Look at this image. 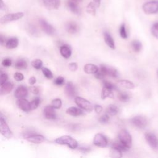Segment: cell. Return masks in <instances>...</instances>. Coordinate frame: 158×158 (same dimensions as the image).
Instances as JSON below:
<instances>
[{
  "instance_id": "obj_1",
  "label": "cell",
  "mask_w": 158,
  "mask_h": 158,
  "mask_svg": "<svg viewBox=\"0 0 158 158\" xmlns=\"http://www.w3.org/2000/svg\"><path fill=\"white\" fill-rule=\"evenodd\" d=\"M55 142L58 144L67 145L71 149H76L78 147L77 141L74 138L68 135H64L57 138L55 140Z\"/></svg>"
},
{
  "instance_id": "obj_2",
  "label": "cell",
  "mask_w": 158,
  "mask_h": 158,
  "mask_svg": "<svg viewBox=\"0 0 158 158\" xmlns=\"http://www.w3.org/2000/svg\"><path fill=\"white\" fill-rule=\"evenodd\" d=\"M143 10L147 14H156L158 12V1L152 0L143 5Z\"/></svg>"
},
{
  "instance_id": "obj_3",
  "label": "cell",
  "mask_w": 158,
  "mask_h": 158,
  "mask_svg": "<svg viewBox=\"0 0 158 158\" xmlns=\"http://www.w3.org/2000/svg\"><path fill=\"white\" fill-rule=\"evenodd\" d=\"M24 14L22 12H18L16 13H11L6 14L2 16L0 19V22L1 24L7 23L12 21H15L22 19Z\"/></svg>"
},
{
  "instance_id": "obj_4",
  "label": "cell",
  "mask_w": 158,
  "mask_h": 158,
  "mask_svg": "<svg viewBox=\"0 0 158 158\" xmlns=\"http://www.w3.org/2000/svg\"><path fill=\"white\" fill-rule=\"evenodd\" d=\"M75 102L79 107L88 112H91L93 109V106L91 103L83 98L77 96L75 98Z\"/></svg>"
},
{
  "instance_id": "obj_5",
  "label": "cell",
  "mask_w": 158,
  "mask_h": 158,
  "mask_svg": "<svg viewBox=\"0 0 158 158\" xmlns=\"http://www.w3.org/2000/svg\"><path fill=\"white\" fill-rule=\"evenodd\" d=\"M118 139L121 143L128 148H131L132 144L131 136L126 130H122L120 131L118 133Z\"/></svg>"
},
{
  "instance_id": "obj_6",
  "label": "cell",
  "mask_w": 158,
  "mask_h": 158,
  "mask_svg": "<svg viewBox=\"0 0 158 158\" xmlns=\"http://www.w3.org/2000/svg\"><path fill=\"white\" fill-rule=\"evenodd\" d=\"M0 130L1 135L6 138H10L12 136V132L11 131L10 128L7 124L6 120L2 117L1 115L0 118Z\"/></svg>"
},
{
  "instance_id": "obj_7",
  "label": "cell",
  "mask_w": 158,
  "mask_h": 158,
  "mask_svg": "<svg viewBox=\"0 0 158 158\" xmlns=\"http://www.w3.org/2000/svg\"><path fill=\"white\" fill-rule=\"evenodd\" d=\"M148 144L155 150L158 149V138L152 133H146L144 135Z\"/></svg>"
},
{
  "instance_id": "obj_8",
  "label": "cell",
  "mask_w": 158,
  "mask_h": 158,
  "mask_svg": "<svg viewBox=\"0 0 158 158\" xmlns=\"http://www.w3.org/2000/svg\"><path fill=\"white\" fill-rule=\"evenodd\" d=\"M93 144L98 147L104 148L107 146L108 141L105 136L101 133H97L95 135L93 141Z\"/></svg>"
},
{
  "instance_id": "obj_9",
  "label": "cell",
  "mask_w": 158,
  "mask_h": 158,
  "mask_svg": "<svg viewBox=\"0 0 158 158\" xmlns=\"http://www.w3.org/2000/svg\"><path fill=\"white\" fill-rule=\"evenodd\" d=\"M39 23L41 27V28L46 34H48L49 35H52L55 33L56 30H55L54 28L45 20L42 19H40Z\"/></svg>"
},
{
  "instance_id": "obj_10",
  "label": "cell",
  "mask_w": 158,
  "mask_h": 158,
  "mask_svg": "<svg viewBox=\"0 0 158 158\" xmlns=\"http://www.w3.org/2000/svg\"><path fill=\"white\" fill-rule=\"evenodd\" d=\"M131 122L135 127L141 129L145 128L148 124L147 119L144 117L140 115L133 117L131 119Z\"/></svg>"
},
{
  "instance_id": "obj_11",
  "label": "cell",
  "mask_w": 158,
  "mask_h": 158,
  "mask_svg": "<svg viewBox=\"0 0 158 158\" xmlns=\"http://www.w3.org/2000/svg\"><path fill=\"white\" fill-rule=\"evenodd\" d=\"M41 4L50 10L57 9L60 5V0H40Z\"/></svg>"
},
{
  "instance_id": "obj_12",
  "label": "cell",
  "mask_w": 158,
  "mask_h": 158,
  "mask_svg": "<svg viewBox=\"0 0 158 158\" xmlns=\"http://www.w3.org/2000/svg\"><path fill=\"white\" fill-rule=\"evenodd\" d=\"M100 71H101L105 75H109L114 78L117 77L118 75V73L115 69L104 65H102L101 66Z\"/></svg>"
},
{
  "instance_id": "obj_13",
  "label": "cell",
  "mask_w": 158,
  "mask_h": 158,
  "mask_svg": "<svg viewBox=\"0 0 158 158\" xmlns=\"http://www.w3.org/2000/svg\"><path fill=\"white\" fill-rule=\"evenodd\" d=\"M25 139L32 143L34 144H40L44 141L45 138L41 135H35V134H31V135H28L25 137Z\"/></svg>"
},
{
  "instance_id": "obj_14",
  "label": "cell",
  "mask_w": 158,
  "mask_h": 158,
  "mask_svg": "<svg viewBox=\"0 0 158 158\" xmlns=\"http://www.w3.org/2000/svg\"><path fill=\"white\" fill-rule=\"evenodd\" d=\"M44 116L46 119L53 120L56 117L54 108L52 106H47L44 108L43 110Z\"/></svg>"
},
{
  "instance_id": "obj_15",
  "label": "cell",
  "mask_w": 158,
  "mask_h": 158,
  "mask_svg": "<svg viewBox=\"0 0 158 158\" xmlns=\"http://www.w3.org/2000/svg\"><path fill=\"white\" fill-rule=\"evenodd\" d=\"M17 104L20 109L25 112H28L31 110L30 102L25 98L18 99L17 101Z\"/></svg>"
},
{
  "instance_id": "obj_16",
  "label": "cell",
  "mask_w": 158,
  "mask_h": 158,
  "mask_svg": "<svg viewBox=\"0 0 158 158\" xmlns=\"http://www.w3.org/2000/svg\"><path fill=\"white\" fill-rule=\"evenodd\" d=\"M28 95V90L26 87L20 86L15 89L14 92V96L16 98H25Z\"/></svg>"
},
{
  "instance_id": "obj_17",
  "label": "cell",
  "mask_w": 158,
  "mask_h": 158,
  "mask_svg": "<svg viewBox=\"0 0 158 158\" xmlns=\"http://www.w3.org/2000/svg\"><path fill=\"white\" fill-rule=\"evenodd\" d=\"M65 28L67 32L70 34H75L77 33L79 30L78 24L75 22H72V21H70L67 23L65 25Z\"/></svg>"
},
{
  "instance_id": "obj_18",
  "label": "cell",
  "mask_w": 158,
  "mask_h": 158,
  "mask_svg": "<svg viewBox=\"0 0 158 158\" xmlns=\"http://www.w3.org/2000/svg\"><path fill=\"white\" fill-rule=\"evenodd\" d=\"M65 91L69 98H73L76 94V89L72 82H68L65 86Z\"/></svg>"
},
{
  "instance_id": "obj_19",
  "label": "cell",
  "mask_w": 158,
  "mask_h": 158,
  "mask_svg": "<svg viewBox=\"0 0 158 158\" xmlns=\"http://www.w3.org/2000/svg\"><path fill=\"white\" fill-rule=\"evenodd\" d=\"M67 6L69 10L73 14L79 15L80 14V9L77 4V2L73 1L72 0L68 1L67 2Z\"/></svg>"
},
{
  "instance_id": "obj_20",
  "label": "cell",
  "mask_w": 158,
  "mask_h": 158,
  "mask_svg": "<svg viewBox=\"0 0 158 158\" xmlns=\"http://www.w3.org/2000/svg\"><path fill=\"white\" fill-rule=\"evenodd\" d=\"M13 89V84L10 82H6L1 85L0 93L1 95H4L10 93Z\"/></svg>"
},
{
  "instance_id": "obj_21",
  "label": "cell",
  "mask_w": 158,
  "mask_h": 158,
  "mask_svg": "<svg viewBox=\"0 0 158 158\" xmlns=\"http://www.w3.org/2000/svg\"><path fill=\"white\" fill-rule=\"evenodd\" d=\"M104 39L105 43L109 48H110L111 49H114L115 48L114 40L109 33H107L106 31H105L104 33Z\"/></svg>"
},
{
  "instance_id": "obj_22",
  "label": "cell",
  "mask_w": 158,
  "mask_h": 158,
  "mask_svg": "<svg viewBox=\"0 0 158 158\" xmlns=\"http://www.w3.org/2000/svg\"><path fill=\"white\" fill-rule=\"evenodd\" d=\"M84 71L88 74H95L99 71V68L92 64H86L84 66Z\"/></svg>"
},
{
  "instance_id": "obj_23",
  "label": "cell",
  "mask_w": 158,
  "mask_h": 158,
  "mask_svg": "<svg viewBox=\"0 0 158 158\" xmlns=\"http://www.w3.org/2000/svg\"><path fill=\"white\" fill-rule=\"evenodd\" d=\"M66 113L72 116H80L83 114V112L81 109L75 107H70L68 108L66 110Z\"/></svg>"
},
{
  "instance_id": "obj_24",
  "label": "cell",
  "mask_w": 158,
  "mask_h": 158,
  "mask_svg": "<svg viewBox=\"0 0 158 158\" xmlns=\"http://www.w3.org/2000/svg\"><path fill=\"white\" fill-rule=\"evenodd\" d=\"M19 44V40L16 37H12L8 39L6 42V46L8 49H14Z\"/></svg>"
},
{
  "instance_id": "obj_25",
  "label": "cell",
  "mask_w": 158,
  "mask_h": 158,
  "mask_svg": "<svg viewBox=\"0 0 158 158\" xmlns=\"http://www.w3.org/2000/svg\"><path fill=\"white\" fill-rule=\"evenodd\" d=\"M60 54L66 59L69 58L71 56L72 51L70 48L66 45H63L60 47Z\"/></svg>"
},
{
  "instance_id": "obj_26",
  "label": "cell",
  "mask_w": 158,
  "mask_h": 158,
  "mask_svg": "<svg viewBox=\"0 0 158 158\" xmlns=\"http://www.w3.org/2000/svg\"><path fill=\"white\" fill-rule=\"evenodd\" d=\"M101 96L102 99H105L107 97L111 98H113L114 97L112 90L110 89H109V88H107L105 86H103V88H102V91H101Z\"/></svg>"
},
{
  "instance_id": "obj_27",
  "label": "cell",
  "mask_w": 158,
  "mask_h": 158,
  "mask_svg": "<svg viewBox=\"0 0 158 158\" xmlns=\"http://www.w3.org/2000/svg\"><path fill=\"white\" fill-rule=\"evenodd\" d=\"M117 83L120 86H121L122 88H127V89H133L135 87L133 83H132L131 81L127 80H119Z\"/></svg>"
},
{
  "instance_id": "obj_28",
  "label": "cell",
  "mask_w": 158,
  "mask_h": 158,
  "mask_svg": "<svg viewBox=\"0 0 158 158\" xmlns=\"http://www.w3.org/2000/svg\"><path fill=\"white\" fill-rule=\"evenodd\" d=\"M118 112V108L114 104H110L106 108V113L109 115L114 116L117 114Z\"/></svg>"
},
{
  "instance_id": "obj_29",
  "label": "cell",
  "mask_w": 158,
  "mask_h": 158,
  "mask_svg": "<svg viewBox=\"0 0 158 158\" xmlns=\"http://www.w3.org/2000/svg\"><path fill=\"white\" fill-rule=\"evenodd\" d=\"M15 67L17 69L23 70L27 67V62L23 59H19L15 63Z\"/></svg>"
},
{
  "instance_id": "obj_30",
  "label": "cell",
  "mask_w": 158,
  "mask_h": 158,
  "mask_svg": "<svg viewBox=\"0 0 158 158\" xmlns=\"http://www.w3.org/2000/svg\"><path fill=\"white\" fill-rule=\"evenodd\" d=\"M112 148L118 149L122 151H126L130 149V148H128V146H127L126 145H125L124 144L121 143L120 141L114 143L112 145Z\"/></svg>"
},
{
  "instance_id": "obj_31",
  "label": "cell",
  "mask_w": 158,
  "mask_h": 158,
  "mask_svg": "<svg viewBox=\"0 0 158 158\" xmlns=\"http://www.w3.org/2000/svg\"><path fill=\"white\" fill-rule=\"evenodd\" d=\"M96 7V6L94 4V3L93 2H90L86 6V12L92 15H95Z\"/></svg>"
},
{
  "instance_id": "obj_32",
  "label": "cell",
  "mask_w": 158,
  "mask_h": 158,
  "mask_svg": "<svg viewBox=\"0 0 158 158\" xmlns=\"http://www.w3.org/2000/svg\"><path fill=\"white\" fill-rule=\"evenodd\" d=\"M118 98L121 102H126L130 100V96L126 92H120L118 94Z\"/></svg>"
},
{
  "instance_id": "obj_33",
  "label": "cell",
  "mask_w": 158,
  "mask_h": 158,
  "mask_svg": "<svg viewBox=\"0 0 158 158\" xmlns=\"http://www.w3.org/2000/svg\"><path fill=\"white\" fill-rule=\"evenodd\" d=\"M131 46L135 52H139L141 51L142 48V44L141 42H139L138 40H135L131 43Z\"/></svg>"
},
{
  "instance_id": "obj_34",
  "label": "cell",
  "mask_w": 158,
  "mask_h": 158,
  "mask_svg": "<svg viewBox=\"0 0 158 158\" xmlns=\"http://www.w3.org/2000/svg\"><path fill=\"white\" fill-rule=\"evenodd\" d=\"M110 156L112 157H121L122 156V151L114 148H112L111 151H110Z\"/></svg>"
},
{
  "instance_id": "obj_35",
  "label": "cell",
  "mask_w": 158,
  "mask_h": 158,
  "mask_svg": "<svg viewBox=\"0 0 158 158\" xmlns=\"http://www.w3.org/2000/svg\"><path fill=\"white\" fill-rule=\"evenodd\" d=\"M42 72L44 77H46L48 79H51L53 78V74L52 72L47 67H43L42 68Z\"/></svg>"
},
{
  "instance_id": "obj_36",
  "label": "cell",
  "mask_w": 158,
  "mask_h": 158,
  "mask_svg": "<svg viewBox=\"0 0 158 158\" xmlns=\"http://www.w3.org/2000/svg\"><path fill=\"white\" fill-rule=\"evenodd\" d=\"M40 103V99L39 98H35L33 100H32L30 102V109L31 110H33V109H36L39 104Z\"/></svg>"
},
{
  "instance_id": "obj_37",
  "label": "cell",
  "mask_w": 158,
  "mask_h": 158,
  "mask_svg": "<svg viewBox=\"0 0 158 158\" xmlns=\"http://www.w3.org/2000/svg\"><path fill=\"white\" fill-rule=\"evenodd\" d=\"M119 32H120V36L123 38V39H126L128 37V35L126 31V28H125V24H122L120 27V30H119Z\"/></svg>"
},
{
  "instance_id": "obj_38",
  "label": "cell",
  "mask_w": 158,
  "mask_h": 158,
  "mask_svg": "<svg viewBox=\"0 0 158 158\" xmlns=\"http://www.w3.org/2000/svg\"><path fill=\"white\" fill-rule=\"evenodd\" d=\"M32 67L36 69H40L41 68L42 65H43V62L41 61V60L40 59H35L34 60H33L31 63Z\"/></svg>"
},
{
  "instance_id": "obj_39",
  "label": "cell",
  "mask_w": 158,
  "mask_h": 158,
  "mask_svg": "<svg viewBox=\"0 0 158 158\" xmlns=\"http://www.w3.org/2000/svg\"><path fill=\"white\" fill-rule=\"evenodd\" d=\"M51 104H52V106L54 109H59L62 106V101L60 99L56 98L52 101Z\"/></svg>"
},
{
  "instance_id": "obj_40",
  "label": "cell",
  "mask_w": 158,
  "mask_h": 158,
  "mask_svg": "<svg viewBox=\"0 0 158 158\" xmlns=\"http://www.w3.org/2000/svg\"><path fill=\"white\" fill-rule=\"evenodd\" d=\"M27 30L29 31V33L30 34H31L33 35H38V30L36 29V28L31 24L28 25Z\"/></svg>"
},
{
  "instance_id": "obj_41",
  "label": "cell",
  "mask_w": 158,
  "mask_h": 158,
  "mask_svg": "<svg viewBox=\"0 0 158 158\" xmlns=\"http://www.w3.org/2000/svg\"><path fill=\"white\" fill-rule=\"evenodd\" d=\"M151 33L154 37L158 39V22L152 25L151 28Z\"/></svg>"
},
{
  "instance_id": "obj_42",
  "label": "cell",
  "mask_w": 158,
  "mask_h": 158,
  "mask_svg": "<svg viewBox=\"0 0 158 158\" xmlns=\"http://www.w3.org/2000/svg\"><path fill=\"white\" fill-rule=\"evenodd\" d=\"M64 82H65L64 78L61 76L57 77L54 80V84L56 85H58V86L62 85L64 83Z\"/></svg>"
},
{
  "instance_id": "obj_43",
  "label": "cell",
  "mask_w": 158,
  "mask_h": 158,
  "mask_svg": "<svg viewBox=\"0 0 158 158\" xmlns=\"http://www.w3.org/2000/svg\"><path fill=\"white\" fill-rule=\"evenodd\" d=\"M14 79L17 81H20L23 80L24 78V76L22 73L20 72H15L14 75Z\"/></svg>"
},
{
  "instance_id": "obj_44",
  "label": "cell",
  "mask_w": 158,
  "mask_h": 158,
  "mask_svg": "<svg viewBox=\"0 0 158 158\" xmlns=\"http://www.w3.org/2000/svg\"><path fill=\"white\" fill-rule=\"evenodd\" d=\"M109 120V117L108 114H105V115H102V116H101L99 118V122L101 123H107Z\"/></svg>"
},
{
  "instance_id": "obj_45",
  "label": "cell",
  "mask_w": 158,
  "mask_h": 158,
  "mask_svg": "<svg viewBox=\"0 0 158 158\" xmlns=\"http://www.w3.org/2000/svg\"><path fill=\"white\" fill-rule=\"evenodd\" d=\"M103 84H104V86L110 89H116V87L114 85H113L112 83L109 82V81H104L103 82Z\"/></svg>"
},
{
  "instance_id": "obj_46",
  "label": "cell",
  "mask_w": 158,
  "mask_h": 158,
  "mask_svg": "<svg viewBox=\"0 0 158 158\" xmlns=\"http://www.w3.org/2000/svg\"><path fill=\"white\" fill-rule=\"evenodd\" d=\"M2 64L4 67H9L12 64V61L9 58H5L2 60Z\"/></svg>"
},
{
  "instance_id": "obj_47",
  "label": "cell",
  "mask_w": 158,
  "mask_h": 158,
  "mask_svg": "<svg viewBox=\"0 0 158 158\" xmlns=\"http://www.w3.org/2000/svg\"><path fill=\"white\" fill-rule=\"evenodd\" d=\"M7 79H8V76H7V75L6 73H1V78H0V80H1L0 84H1V85H2V84H4V83H6Z\"/></svg>"
},
{
  "instance_id": "obj_48",
  "label": "cell",
  "mask_w": 158,
  "mask_h": 158,
  "mask_svg": "<svg viewBox=\"0 0 158 158\" xmlns=\"http://www.w3.org/2000/svg\"><path fill=\"white\" fill-rule=\"evenodd\" d=\"M69 69L71 71H75L78 69V65L76 62H71L68 65Z\"/></svg>"
},
{
  "instance_id": "obj_49",
  "label": "cell",
  "mask_w": 158,
  "mask_h": 158,
  "mask_svg": "<svg viewBox=\"0 0 158 158\" xmlns=\"http://www.w3.org/2000/svg\"><path fill=\"white\" fill-rule=\"evenodd\" d=\"M30 91L33 93V94H38L40 90H39V88L37 86H31L30 88Z\"/></svg>"
},
{
  "instance_id": "obj_50",
  "label": "cell",
  "mask_w": 158,
  "mask_h": 158,
  "mask_svg": "<svg viewBox=\"0 0 158 158\" xmlns=\"http://www.w3.org/2000/svg\"><path fill=\"white\" fill-rule=\"evenodd\" d=\"M106 75L101 72V71H98L96 73H95V77L98 78V79H102L104 78Z\"/></svg>"
},
{
  "instance_id": "obj_51",
  "label": "cell",
  "mask_w": 158,
  "mask_h": 158,
  "mask_svg": "<svg viewBox=\"0 0 158 158\" xmlns=\"http://www.w3.org/2000/svg\"><path fill=\"white\" fill-rule=\"evenodd\" d=\"M94 109L97 114H99L102 110V107L100 105H95L94 107Z\"/></svg>"
},
{
  "instance_id": "obj_52",
  "label": "cell",
  "mask_w": 158,
  "mask_h": 158,
  "mask_svg": "<svg viewBox=\"0 0 158 158\" xmlns=\"http://www.w3.org/2000/svg\"><path fill=\"white\" fill-rule=\"evenodd\" d=\"M1 10H2V11H7V6L5 4V3L4 2L3 0H1Z\"/></svg>"
},
{
  "instance_id": "obj_53",
  "label": "cell",
  "mask_w": 158,
  "mask_h": 158,
  "mask_svg": "<svg viewBox=\"0 0 158 158\" xmlns=\"http://www.w3.org/2000/svg\"><path fill=\"white\" fill-rule=\"evenodd\" d=\"M36 81V78L35 77H31L30 78H29V80H28V82H29V84L33 85H34Z\"/></svg>"
},
{
  "instance_id": "obj_54",
  "label": "cell",
  "mask_w": 158,
  "mask_h": 158,
  "mask_svg": "<svg viewBox=\"0 0 158 158\" xmlns=\"http://www.w3.org/2000/svg\"><path fill=\"white\" fill-rule=\"evenodd\" d=\"M101 1V0H93V2L96 5V7H99L100 6Z\"/></svg>"
},
{
  "instance_id": "obj_55",
  "label": "cell",
  "mask_w": 158,
  "mask_h": 158,
  "mask_svg": "<svg viewBox=\"0 0 158 158\" xmlns=\"http://www.w3.org/2000/svg\"><path fill=\"white\" fill-rule=\"evenodd\" d=\"M0 41H1V44H4V42H5V38H4L2 35H1Z\"/></svg>"
},
{
  "instance_id": "obj_56",
  "label": "cell",
  "mask_w": 158,
  "mask_h": 158,
  "mask_svg": "<svg viewBox=\"0 0 158 158\" xmlns=\"http://www.w3.org/2000/svg\"><path fill=\"white\" fill-rule=\"evenodd\" d=\"M72 1H75V2H80V1H81L82 0H72Z\"/></svg>"
},
{
  "instance_id": "obj_57",
  "label": "cell",
  "mask_w": 158,
  "mask_h": 158,
  "mask_svg": "<svg viewBox=\"0 0 158 158\" xmlns=\"http://www.w3.org/2000/svg\"><path fill=\"white\" fill-rule=\"evenodd\" d=\"M157 74H158V71H157Z\"/></svg>"
}]
</instances>
